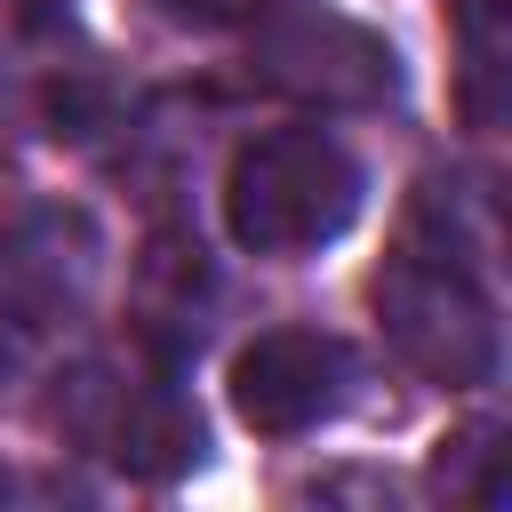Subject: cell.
Instances as JSON below:
<instances>
[{
  "label": "cell",
  "instance_id": "obj_5",
  "mask_svg": "<svg viewBox=\"0 0 512 512\" xmlns=\"http://www.w3.org/2000/svg\"><path fill=\"white\" fill-rule=\"evenodd\" d=\"M160 8H176V16H192V24H232V16H256L264 0H160Z\"/></svg>",
  "mask_w": 512,
  "mask_h": 512
},
{
  "label": "cell",
  "instance_id": "obj_1",
  "mask_svg": "<svg viewBox=\"0 0 512 512\" xmlns=\"http://www.w3.org/2000/svg\"><path fill=\"white\" fill-rule=\"evenodd\" d=\"M360 216V160L328 128H264L232 152L224 224L248 256H312Z\"/></svg>",
  "mask_w": 512,
  "mask_h": 512
},
{
  "label": "cell",
  "instance_id": "obj_6",
  "mask_svg": "<svg viewBox=\"0 0 512 512\" xmlns=\"http://www.w3.org/2000/svg\"><path fill=\"white\" fill-rule=\"evenodd\" d=\"M0 496H8V480H0Z\"/></svg>",
  "mask_w": 512,
  "mask_h": 512
},
{
  "label": "cell",
  "instance_id": "obj_2",
  "mask_svg": "<svg viewBox=\"0 0 512 512\" xmlns=\"http://www.w3.org/2000/svg\"><path fill=\"white\" fill-rule=\"evenodd\" d=\"M376 312L424 376H440V384H488L496 376V312L464 280V264L416 256V248L392 256L376 272Z\"/></svg>",
  "mask_w": 512,
  "mask_h": 512
},
{
  "label": "cell",
  "instance_id": "obj_3",
  "mask_svg": "<svg viewBox=\"0 0 512 512\" xmlns=\"http://www.w3.org/2000/svg\"><path fill=\"white\" fill-rule=\"evenodd\" d=\"M344 384H352V352L344 336H320V328H264L232 360V408L264 440H296L320 416H336Z\"/></svg>",
  "mask_w": 512,
  "mask_h": 512
},
{
  "label": "cell",
  "instance_id": "obj_4",
  "mask_svg": "<svg viewBox=\"0 0 512 512\" xmlns=\"http://www.w3.org/2000/svg\"><path fill=\"white\" fill-rule=\"evenodd\" d=\"M64 400L104 408V416H64V424H72L88 448H104V456H120V464H136V472H168V464L200 456V424L184 416V400H176L168 384H120L112 368H80Z\"/></svg>",
  "mask_w": 512,
  "mask_h": 512
}]
</instances>
